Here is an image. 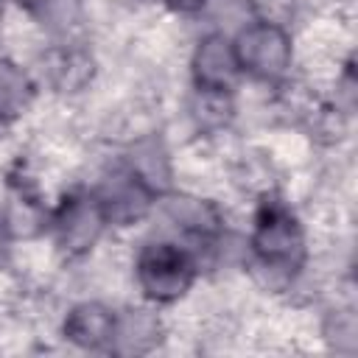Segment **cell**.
Here are the masks:
<instances>
[{
	"mask_svg": "<svg viewBox=\"0 0 358 358\" xmlns=\"http://www.w3.org/2000/svg\"><path fill=\"white\" fill-rule=\"evenodd\" d=\"M67 336L78 344L98 347V344H103L106 338L115 336V319L98 305L76 308L73 316L67 319Z\"/></svg>",
	"mask_w": 358,
	"mask_h": 358,
	"instance_id": "5b68a950",
	"label": "cell"
},
{
	"mask_svg": "<svg viewBox=\"0 0 358 358\" xmlns=\"http://www.w3.org/2000/svg\"><path fill=\"white\" fill-rule=\"evenodd\" d=\"M235 67H238V56L229 50V45L221 39V36H213L201 45L199 56H196V70H199V81L213 87V90H221L232 81L235 76Z\"/></svg>",
	"mask_w": 358,
	"mask_h": 358,
	"instance_id": "277c9868",
	"label": "cell"
},
{
	"mask_svg": "<svg viewBox=\"0 0 358 358\" xmlns=\"http://www.w3.org/2000/svg\"><path fill=\"white\" fill-rule=\"evenodd\" d=\"M255 246L266 260H291L294 252H299V232L294 218H288L280 210H271L268 215H263L257 235H255Z\"/></svg>",
	"mask_w": 358,
	"mask_h": 358,
	"instance_id": "3957f363",
	"label": "cell"
},
{
	"mask_svg": "<svg viewBox=\"0 0 358 358\" xmlns=\"http://www.w3.org/2000/svg\"><path fill=\"white\" fill-rule=\"evenodd\" d=\"M238 59L260 76H277V73H282V67L288 62V39L274 25L249 28L241 36Z\"/></svg>",
	"mask_w": 358,
	"mask_h": 358,
	"instance_id": "7a4b0ae2",
	"label": "cell"
},
{
	"mask_svg": "<svg viewBox=\"0 0 358 358\" xmlns=\"http://www.w3.org/2000/svg\"><path fill=\"white\" fill-rule=\"evenodd\" d=\"M28 84L25 78L6 62H0V117H11L25 106Z\"/></svg>",
	"mask_w": 358,
	"mask_h": 358,
	"instance_id": "52a82bcc",
	"label": "cell"
},
{
	"mask_svg": "<svg viewBox=\"0 0 358 358\" xmlns=\"http://www.w3.org/2000/svg\"><path fill=\"white\" fill-rule=\"evenodd\" d=\"M173 3H176V6H182V8H190V6H196L199 0H173Z\"/></svg>",
	"mask_w": 358,
	"mask_h": 358,
	"instance_id": "ba28073f",
	"label": "cell"
},
{
	"mask_svg": "<svg viewBox=\"0 0 358 358\" xmlns=\"http://www.w3.org/2000/svg\"><path fill=\"white\" fill-rule=\"evenodd\" d=\"M140 282L157 299L179 296L190 282V263L179 249L168 243L151 246L140 257Z\"/></svg>",
	"mask_w": 358,
	"mask_h": 358,
	"instance_id": "6da1fadb",
	"label": "cell"
},
{
	"mask_svg": "<svg viewBox=\"0 0 358 358\" xmlns=\"http://www.w3.org/2000/svg\"><path fill=\"white\" fill-rule=\"evenodd\" d=\"M98 229H101V213L95 204H87V201L73 204L62 221V238L73 249H84L87 243H92Z\"/></svg>",
	"mask_w": 358,
	"mask_h": 358,
	"instance_id": "8992f818",
	"label": "cell"
}]
</instances>
